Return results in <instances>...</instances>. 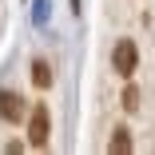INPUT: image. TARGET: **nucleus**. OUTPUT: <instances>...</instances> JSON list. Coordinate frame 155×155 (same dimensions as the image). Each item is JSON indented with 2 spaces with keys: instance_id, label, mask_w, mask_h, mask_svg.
Returning <instances> with one entry per match:
<instances>
[{
  "instance_id": "f257e3e1",
  "label": "nucleus",
  "mask_w": 155,
  "mask_h": 155,
  "mask_svg": "<svg viewBox=\"0 0 155 155\" xmlns=\"http://www.w3.org/2000/svg\"><path fill=\"white\" fill-rule=\"evenodd\" d=\"M111 68H115V76H123V80L135 76V68H139V48H135V40H119V44H115Z\"/></svg>"
},
{
  "instance_id": "f03ea898",
  "label": "nucleus",
  "mask_w": 155,
  "mask_h": 155,
  "mask_svg": "<svg viewBox=\"0 0 155 155\" xmlns=\"http://www.w3.org/2000/svg\"><path fill=\"white\" fill-rule=\"evenodd\" d=\"M48 131H52V119H48V107H32L28 111V143L32 147H48Z\"/></svg>"
},
{
  "instance_id": "7ed1b4c3",
  "label": "nucleus",
  "mask_w": 155,
  "mask_h": 155,
  "mask_svg": "<svg viewBox=\"0 0 155 155\" xmlns=\"http://www.w3.org/2000/svg\"><path fill=\"white\" fill-rule=\"evenodd\" d=\"M24 115H28V107H24V100L16 96V91H0V119L20 123Z\"/></svg>"
},
{
  "instance_id": "20e7f679",
  "label": "nucleus",
  "mask_w": 155,
  "mask_h": 155,
  "mask_svg": "<svg viewBox=\"0 0 155 155\" xmlns=\"http://www.w3.org/2000/svg\"><path fill=\"white\" fill-rule=\"evenodd\" d=\"M107 147H111V155H127V151H131V131H127V127H115Z\"/></svg>"
},
{
  "instance_id": "39448f33",
  "label": "nucleus",
  "mask_w": 155,
  "mask_h": 155,
  "mask_svg": "<svg viewBox=\"0 0 155 155\" xmlns=\"http://www.w3.org/2000/svg\"><path fill=\"white\" fill-rule=\"evenodd\" d=\"M32 84H36V87H48V84H52V68L44 64V60L32 64Z\"/></svg>"
},
{
  "instance_id": "423d86ee",
  "label": "nucleus",
  "mask_w": 155,
  "mask_h": 155,
  "mask_svg": "<svg viewBox=\"0 0 155 155\" xmlns=\"http://www.w3.org/2000/svg\"><path fill=\"white\" fill-rule=\"evenodd\" d=\"M135 104H139V91L127 84V87H123V107H127V111H135Z\"/></svg>"
},
{
  "instance_id": "0eeeda50",
  "label": "nucleus",
  "mask_w": 155,
  "mask_h": 155,
  "mask_svg": "<svg viewBox=\"0 0 155 155\" xmlns=\"http://www.w3.org/2000/svg\"><path fill=\"white\" fill-rule=\"evenodd\" d=\"M48 20V0H36V24Z\"/></svg>"
},
{
  "instance_id": "6e6552de",
  "label": "nucleus",
  "mask_w": 155,
  "mask_h": 155,
  "mask_svg": "<svg viewBox=\"0 0 155 155\" xmlns=\"http://www.w3.org/2000/svg\"><path fill=\"white\" fill-rule=\"evenodd\" d=\"M68 4H72V12H80V0H68Z\"/></svg>"
}]
</instances>
